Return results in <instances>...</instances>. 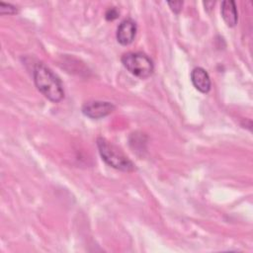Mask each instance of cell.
Returning <instances> with one entry per match:
<instances>
[{
    "mask_svg": "<svg viewBox=\"0 0 253 253\" xmlns=\"http://www.w3.org/2000/svg\"><path fill=\"white\" fill-rule=\"evenodd\" d=\"M34 81L38 90L49 101L59 102L64 97V90L59 77L44 63L39 62L34 69Z\"/></svg>",
    "mask_w": 253,
    "mask_h": 253,
    "instance_id": "cell-1",
    "label": "cell"
},
{
    "mask_svg": "<svg viewBox=\"0 0 253 253\" xmlns=\"http://www.w3.org/2000/svg\"><path fill=\"white\" fill-rule=\"evenodd\" d=\"M97 146L102 159L108 165L125 172L134 170L135 167L132 161L126 155H125V153L121 149H119L116 145H114L104 137H99L97 139Z\"/></svg>",
    "mask_w": 253,
    "mask_h": 253,
    "instance_id": "cell-2",
    "label": "cell"
},
{
    "mask_svg": "<svg viewBox=\"0 0 253 253\" xmlns=\"http://www.w3.org/2000/svg\"><path fill=\"white\" fill-rule=\"evenodd\" d=\"M123 65L134 76L144 79L149 77L153 70V61L142 52H126L122 56Z\"/></svg>",
    "mask_w": 253,
    "mask_h": 253,
    "instance_id": "cell-3",
    "label": "cell"
},
{
    "mask_svg": "<svg viewBox=\"0 0 253 253\" xmlns=\"http://www.w3.org/2000/svg\"><path fill=\"white\" fill-rule=\"evenodd\" d=\"M115 110L114 104L106 101H89L82 107V113L91 119L104 118Z\"/></svg>",
    "mask_w": 253,
    "mask_h": 253,
    "instance_id": "cell-4",
    "label": "cell"
},
{
    "mask_svg": "<svg viewBox=\"0 0 253 253\" xmlns=\"http://www.w3.org/2000/svg\"><path fill=\"white\" fill-rule=\"evenodd\" d=\"M136 31V23L132 19L126 18L123 20L117 29L118 42L123 45H127L131 43L135 38Z\"/></svg>",
    "mask_w": 253,
    "mask_h": 253,
    "instance_id": "cell-5",
    "label": "cell"
},
{
    "mask_svg": "<svg viewBox=\"0 0 253 253\" xmlns=\"http://www.w3.org/2000/svg\"><path fill=\"white\" fill-rule=\"evenodd\" d=\"M191 80L196 89L202 93H208L211 90V78L209 73L202 67H195L191 73Z\"/></svg>",
    "mask_w": 253,
    "mask_h": 253,
    "instance_id": "cell-6",
    "label": "cell"
},
{
    "mask_svg": "<svg viewBox=\"0 0 253 253\" xmlns=\"http://www.w3.org/2000/svg\"><path fill=\"white\" fill-rule=\"evenodd\" d=\"M221 16L228 27H234L237 24L238 15L235 2L232 0H226L221 3L220 8Z\"/></svg>",
    "mask_w": 253,
    "mask_h": 253,
    "instance_id": "cell-7",
    "label": "cell"
},
{
    "mask_svg": "<svg viewBox=\"0 0 253 253\" xmlns=\"http://www.w3.org/2000/svg\"><path fill=\"white\" fill-rule=\"evenodd\" d=\"M0 13L2 15H13L18 13V9L12 4L0 2Z\"/></svg>",
    "mask_w": 253,
    "mask_h": 253,
    "instance_id": "cell-8",
    "label": "cell"
},
{
    "mask_svg": "<svg viewBox=\"0 0 253 253\" xmlns=\"http://www.w3.org/2000/svg\"><path fill=\"white\" fill-rule=\"evenodd\" d=\"M118 17H119V11L116 9V7H110L105 13V18L108 21H113Z\"/></svg>",
    "mask_w": 253,
    "mask_h": 253,
    "instance_id": "cell-9",
    "label": "cell"
},
{
    "mask_svg": "<svg viewBox=\"0 0 253 253\" xmlns=\"http://www.w3.org/2000/svg\"><path fill=\"white\" fill-rule=\"evenodd\" d=\"M168 5L169 7L171 8V10L178 14L180 13V11L182 10V7H183V1H169L168 2Z\"/></svg>",
    "mask_w": 253,
    "mask_h": 253,
    "instance_id": "cell-10",
    "label": "cell"
}]
</instances>
